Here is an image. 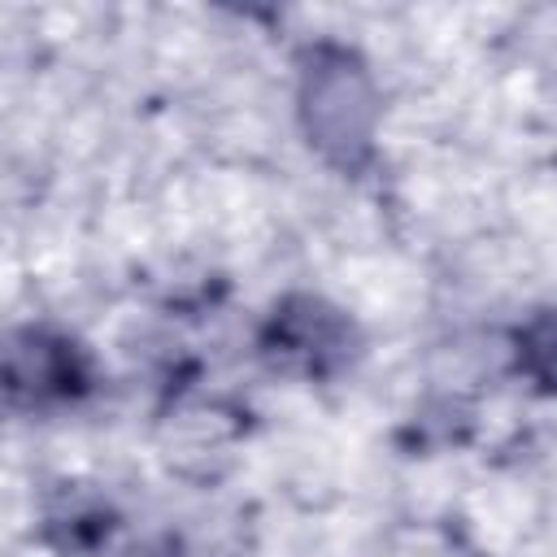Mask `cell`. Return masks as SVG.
Wrapping results in <instances>:
<instances>
[{"label":"cell","mask_w":557,"mask_h":557,"mask_svg":"<svg viewBox=\"0 0 557 557\" xmlns=\"http://www.w3.org/2000/svg\"><path fill=\"white\" fill-rule=\"evenodd\" d=\"M309 135L335 152L339 161H352L370 144V87L361 70L348 57H335L313 70L309 78Z\"/></svg>","instance_id":"6da1fadb"},{"label":"cell","mask_w":557,"mask_h":557,"mask_svg":"<svg viewBox=\"0 0 557 557\" xmlns=\"http://www.w3.org/2000/svg\"><path fill=\"white\" fill-rule=\"evenodd\" d=\"M83 383L78 357L65 339L26 331L22 339H13L9 348V396L17 400L22 392L30 400H48V396H70Z\"/></svg>","instance_id":"7a4b0ae2"},{"label":"cell","mask_w":557,"mask_h":557,"mask_svg":"<svg viewBox=\"0 0 557 557\" xmlns=\"http://www.w3.org/2000/svg\"><path fill=\"white\" fill-rule=\"evenodd\" d=\"M278 348L283 352H296V357H326L335 344H339V322L331 313H318L313 300H305V313H278Z\"/></svg>","instance_id":"3957f363"},{"label":"cell","mask_w":557,"mask_h":557,"mask_svg":"<svg viewBox=\"0 0 557 557\" xmlns=\"http://www.w3.org/2000/svg\"><path fill=\"white\" fill-rule=\"evenodd\" d=\"M518 357L540 387L557 392V309H544L527 322V331L518 335Z\"/></svg>","instance_id":"277c9868"}]
</instances>
